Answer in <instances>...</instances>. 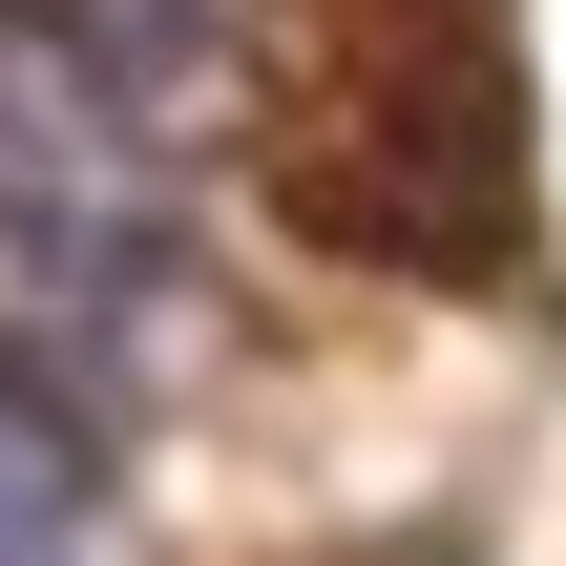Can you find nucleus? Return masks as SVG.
Masks as SVG:
<instances>
[{
  "label": "nucleus",
  "mask_w": 566,
  "mask_h": 566,
  "mask_svg": "<svg viewBox=\"0 0 566 566\" xmlns=\"http://www.w3.org/2000/svg\"><path fill=\"white\" fill-rule=\"evenodd\" d=\"M168 147H189V126H168L147 84H105L42 0H0V189H21V210H168Z\"/></svg>",
  "instance_id": "obj_2"
},
{
  "label": "nucleus",
  "mask_w": 566,
  "mask_h": 566,
  "mask_svg": "<svg viewBox=\"0 0 566 566\" xmlns=\"http://www.w3.org/2000/svg\"><path fill=\"white\" fill-rule=\"evenodd\" d=\"M42 21H63L105 84H147L168 126H189V105L231 84V42H252V0H42Z\"/></svg>",
  "instance_id": "obj_3"
},
{
  "label": "nucleus",
  "mask_w": 566,
  "mask_h": 566,
  "mask_svg": "<svg viewBox=\"0 0 566 566\" xmlns=\"http://www.w3.org/2000/svg\"><path fill=\"white\" fill-rule=\"evenodd\" d=\"M189 378V252L168 210H21L0 189V399L21 420H126Z\"/></svg>",
  "instance_id": "obj_1"
},
{
  "label": "nucleus",
  "mask_w": 566,
  "mask_h": 566,
  "mask_svg": "<svg viewBox=\"0 0 566 566\" xmlns=\"http://www.w3.org/2000/svg\"><path fill=\"white\" fill-rule=\"evenodd\" d=\"M0 566H105V525H84V441L21 420V399H0Z\"/></svg>",
  "instance_id": "obj_4"
}]
</instances>
